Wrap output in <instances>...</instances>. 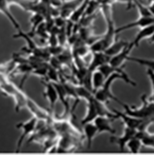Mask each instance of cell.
I'll use <instances>...</instances> for the list:
<instances>
[{
  "label": "cell",
  "mask_w": 154,
  "mask_h": 155,
  "mask_svg": "<svg viewBox=\"0 0 154 155\" xmlns=\"http://www.w3.org/2000/svg\"><path fill=\"white\" fill-rule=\"evenodd\" d=\"M147 96L143 95L141 97L142 104L140 107H129L127 104L122 103L124 112L126 114L139 118V119H154V102L151 101H147Z\"/></svg>",
  "instance_id": "1"
},
{
  "label": "cell",
  "mask_w": 154,
  "mask_h": 155,
  "mask_svg": "<svg viewBox=\"0 0 154 155\" xmlns=\"http://www.w3.org/2000/svg\"><path fill=\"white\" fill-rule=\"evenodd\" d=\"M116 79H123L125 82V78L123 75H122L121 74L118 73H114L113 74H110L109 77L106 78L105 83L103 84V86L101 87H100L97 90H96L94 92V96L97 100H99L104 103H106L107 101L113 100L116 102H118L120 105H122L123 101H121L117 97H115L113 92H111V84L113 83L116 80Z\"/></svg>",
  "instance_id": "2"
},
{
  "label": "cell",
  "mask_w": 154,
  "mask_h": 155,
  "mask_svg": "<svg viewBox=\"0 0 154 155\" xmlns=\"http://www.w3.org/2000/svg\"><path fill=\"white\" fill-rule=\"evenodd\" d=\"M37 122H38V119L35 117V116H33L32 118H30L28 121L26 122H23V123H19L16 127L17 128H20L21 129V135L18 140V143H17V149H16V151H20L21 148V145L24 141V138L25 137H27L28 135H32L34 131H35V128H36V125H37Z\"/></svg>",
  "instance_id": "3"
},
{
  "label": "cell",
  "mask_w": 154,
  "mask_h": 155,
  "mask_svg": "<svg viewBox=\"0 0 154 155\" xmlns=\"http://www.w3.org/2000/svg\"><path fill=\"white\" fill-rule=\"evenodd\" d=\"M135 48V45L132 42H128V44L125 46L119 53H117L116 55L113 56L110 60V64L113 65V67H122V65L127 61L128 57L130 56L131 51L133 50V48Z\"/></svg>",
  "instance_id": "4"
},
{
  "label": "cell",
  "mask_w": 154,
  "mask_h": 155,
  "mask_svg": "<svg viewBox=\"0 0 154 155\" xmlns=\"http://www.w3.org/2000/svg\"><path fill=\"white\" fill-rule=\"evenodd\" d=\"M42 84H44V87H45V90H44V97H46V100L48 101V104H49V110L53 111L54 110V108H55V105H56V102L59 101V95H58V92H57V89L54 87V84L52 82H49V81H44L42 80Z\"/></svg>",
  "instance_id": "5"
},
{
  "label": "cell",
  "mask_w": 154,
  "mask_h": 155,
  "mask_svg": "<svg viewBox=\"0 0 154 155\" xmlns=\"http://www.w3.org/2000/svg\"><path fill=\"white\" fill-rule=\"evenodd\" d=\"M137 130L131 128V127H127V126H124V131H123V135L121 137H115V136H111L110 141L111 143L117 144L120 148V150L123 151L124 148L126 147V144L129 140L134 137L136 135Z\"/></svg>",
  "instance_id": "6"
},
{
  "label": "cell",
  "mask_w": 154,
  "mask_h": 155,
  "mask_svg": "<svg viewBox=\"0 0 154 155\" xmlns=\"http://www.w3.org/2000/svg\"><path fill=\"white\" fill-rule=\"evenodd\" d=\"M123 67H124V66H123V67H113V65H110V63H105V64H103L102 66H100L97 70H99V71H100V72L104 74V76H105L106 78L109 77L110 74H114V73L121 74L122 75L124 76V78H125V83H127V84H131V86H133V87H136V83L134 82L133 80H131L130 77L127 75V74L123 71Z\"/></svg>",
  "instance_id": "7"
},
{
  "label": "cell",
  "mask_w": 154,
  "mask_h": 155,
  "mask_svg": "<svg viewBox=\"0 0 154 155\" xmlns=\"http://www.w3.org/2000/svg\"><path fill=\"white\" fill-rule=\"evenodd\" d=\"M110 58V56H109L105 52H93L91 61L87 65V71L93 74V72H95L103 64L109 63Z\"/></svg>",
  "instance_id": "8"
},
{
  "label": "cell",
  "mask_w": 154,
  "mask_h": 155,
  "mask_svg": "<svg viewBox=\"0 0 154 155\" xmlns=\"http://www.w3.org/2000/svg\"><path fill=\"white\" fill-rule=\"evenodd\" d=\"M54 87L57 89L58 95H59V100L61 101L62 106L64 107V114H63V117H60V118H66L67 116L70 115V112H71V108H70V102H69V96L67 94V91L63 86V84L61 82H55L53 83Z\"/></svg>",
  "instance_id": "9"
},
{
  "label": "cell",
  "mask_w": 154,
  "mask_h": 155,
  "mask_svg": "<svg viewBox=\"0 0 154 155\" xmlns=\"http://www.w3.org/2000/svg\"><path fill=\"white\" fill-rule=\"evenodd\" d=\"M84 0H62L61 5L59 7L60 15L65 19H69L72 13L83 3Z\"/></svg>",
  "instance_id": "10"
},
{
  "label": "cell",
  "mask_w": 154,
  "mask_h": 155,
  "mask_svg": "<svg viewBox=\"0 0 154 155\" xmlns=\"http://www.w3.org/2000/svg\"><path fill=\"white\" fill-rule=\"evenodd\" d=\"M110 120H113V119L110 117H107V116H97L93 121V123L97 126L99 134L110 133L111 135H115L116 130L114 128H113V126H111Z\"/></svg>",
  "instance_id": "11"
},
{
  "label": "cell",
  "mask_w": 154,
  "mask_h": 155,
  "mask_svg": "<svg viewBox=\"0 0 154 155\" xmlns=\"http://www.w3.org/2000/svg\"><path fill=\"white\" fill-rule=\"evenodd\" d=\"M154 23V17L153 16H149V17H142L140 16L139 19L136 20L135 21H132L130 23L125 24L122 27H119L116 29V34H119L121 32H123L125 30L131 29V28H135V27H138V28H143L146 26H149L150 24Z\"/></svg>",
  "instance_id": "12"
},
{
  "label": "cell",
  "mask_w": 154,
  "mask_h": 155,
  "mask_svg": "<svg viewBox=\"0 0 154 155\" xmlns=\"http://www.w3.org/2000/svg\"><path fill=\"white\" fill-rule=\"evenodd\" d=\"M82 132H83L84 137H85V138L87 139L88 149H90L91 146H92L93 139L96 137V136L97 134H99L97 126L95 125V124L93 122L84 124H83V128H82Z\"/></svg>",
  "instance_id": "13"
},
{
  "label": "cell",
  "mask_w": 154,
  "mask_h": 155,
  "mask_svg": "<svg viewBox=\"0 0 154 155\" xmlns=\"http://www.w3.org/2000/svg\"><path fill=\"white\" fill-rule=\"evenodd\" d=\"M153 33H154V23L153 24H150L149 26H146V27L141 28V30L139 31V33L136 35V36L135 37V39L133 41L135 47H138L139 44H140V42L143 39L149 38L152 35Z\"/></svg>",
  "instance_id": "14"
},
{
  "label": "cell",
  "mask_w": 154,
  "mask_h": 155,
  "mask_svg": "<svg viewBox=\"0 0 154 155\" xmlns=\"http://www.w3.org/2000/svg\"><path fill=\"white\" fill-rule=\"evenodd\" d=\"M9 4L7 0H0V12H2L3 14H5L6 17L10 21V22L13 24V26L16 28L17 30L21 29V25L20 23L17 21V20L14 18V16L11 14L10 10H9Z\"/></svg>",
  "instance_id": "15"
},
{
  "label": "cell",
  "mask_w": 154,
  "mask_h": 155,
  "mask_svg": "<svg viewBox=\"0 0 154 155\" xmlns=\"http://www.w3.org/2000/svg\"><path fill=\"white\" fill-rule=\"evenodd\" d=\"M88 3H89V0H84L83 3L72 13V15L70 16L69 20L72 21L74 23H77L84 16H85V12H86Z\"/></svg>",
  "instance_id": "16"
},
{
  "label": "cell",
  "mask_w": 154,
  "mask_h": 155,
  "mask_svg": "<svg viewBox=\"0 0 154 155\" xmlns=\"http://www.w3.org/2000/svg\"><path fill=\"white\" fill-rule=\"evenodd\" d=\"M127 44H128V42L123 41V40H118L117 37H116L115 40L113 42V44H111L104 52L106 54H108L109 56H110V57H113V56L119 53Z\"/></svg>",
  "instance_id": "17"
},
{
  "label": "cell",
  "mask_w": 154,
  "mask_h": 155,
  "mask_svg": "<svg viewBox=\"0 0 154 155\" xmlns=\"http://www.w3.org/2000/svg\"><path fill=\"white\" fill-rule=\"evenodd\" d=\"M136 136L141 139L142 145L144 147H149L154 149V134H149L148 130H144L137 131Z\"/></svg>",
  "instance_id": "18"
},
{
  "label": "cell",
  "mask_w": 154,
  "mask_h": 155,
  "mask_svg": "<svg viewBox=\"0 0 154 155\" xmlns=\"http://www.w3.org/2000/svg\"><path fill=\"white\" fill-rule=\"evenodd\" d=\"M106 81V77L104 74L99 71V70H96L95 72L92 74V87H93V92L97 90L100 87L103 86V84Z\"/></svg>",
  "instance_id": "19"
},
{
  "label": "cell",
  "mask_w": 154,
  "mask_h": 155,
  "mask_svg": "<svg viewBox=\"0 0 154 155\" xmlns=\"http://www.w3.org/2000/svg\"><path fill=\"white\" fill-rule=\"evenodd\" d=\"M46 18L42 15L40 13H36V12H33V15L30 19V22H31V25H32V29H31V32L28 33L31 36H34V32L36 30V28L39 24H41L43 21H45Z\"/></svg>",
  "instance_id": "20"
},
{
  "label": "cell",
  "mask_w": 154,
  "mask_h": 155,
  "mask_svg": "<svg viewBox=\"0 0 154 155\" xmlns=\"http://www.w3.org/2000/svg\"><path fill=\"white\" fill-rule=\"evenodd\" d=\"M142 146L143 145H142L141 139L139 138L138 137H136V136L132 137L126 144V147H127L128 150H130L132 153H138L139 151H140Z\"/></svg>",
  "instance_id": "21"
},
{
  "label": "cell",
  "mask_w": 154,
  "mask_h": 155,
  "mask_svg": "<svg viewBox=\"0 0 154 155\" xmlns=\"http://www.w3.org/2000/svg\"><path fill=\"white\" fill-rule=\"evenodd\" d=\"M133 5L136 6V8H137L139 14H140V16H142V17L152 16V15H151V13H150V11H149V8H148V6L144 5V4H142V3H140V2H138L137 0H134V1H133ZM153 17H154V16H153Z\"/></svg>",
  "instance_id": "22"
},
{
  "label": "cell",
  "mask_w": 154,
  "mask_h": 155,
  "mask_svg": "<svg viewBox=\"0 0 154 155\" xmlns=\"http://www.w3.org/2000/svg\"><path fill=\"white\" fill-rule=\"evenodd\" d=\"M127 61H134L142 66H147L152 70H154V61H149V60H145V59H140V58H135V57H128Z\"/></svg>",
  "instance_id": "23"
},
{
  "label": "cell",
  "mask_w": 154,
  "mask_h": 155,
  "mask_svg": "<svg viewBox=\"0 0 154 155\" xmlns=\"http://www.w3.org/2000/svg\"><path fill=\"white\" fill-rule=\"evenodd\" d=\"M148 75L150 79V82H151V86H152V97H150V100L151 101L154 102V70L149 68L148 69Z\"/></svg>",
  "instance_id": "24"
},
{
  "label": "cell",
  "mask_w": 154,
  "mask_h": 155,
  "mask_svg": "<svg viewBox=\"0 0 154 155\" xmlns=\"http://www.w3.org/2000/svg\"><path fill=\"white\" fill-rule=\"evenodd\" d=\"M148 8H149V9L150 13H151V15L154 16V1L150 2V3L149 4Z\"/></svg>",
  "instance_id": "25"
},
{
  "label": "cell",
  "mask_w": 154,
  "mask_h": 155,
  "mask_svg": "<svg viewBox=\"0 0 154 155\" xmlns=\"http://www.w3.org/2000/svg\"><path fill=\"white\" fill-rule=\"evenodd\" d=\"M149 43H154V33H153L152 35L149 38Z\"/></svg>",
  "instance_id": "26"
},
{
  "label": "cell",
  "mask_w": 154,
  "mask_h": 155,
  "mask_svg": "<svg viewBox=\"0 0 154 155\" xmlns=\"http://www.w3.org/2000/svg\"><path fill=\"white\" fill-rule=\"evenodd\" d=\"M149 2H152V1H154V0H149Z\"/></svg>",
  "instance_id": "27"
}]
</instances>
